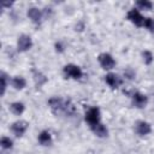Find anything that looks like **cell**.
Segmentation results:
<instances>
[{"label": "cell", "instance_id": "7c38bea8", "mask_svg": "<svg viewBox=\"0 0 154 154\" xmlns=\"http://www.w3.org/2000/svg\"><path fill=\"white\" fill-rule=\"evenodd\" d=\"M31 76H32V81H34V83H35V85L37 88L43 87L48 82V77L41 70H38V69L32 67L31 69Z\"/></svg>", "mask_w": 154, "mask_h": 154}, {"label": "cell", "instance_id": "8992f818", "mask_svg": "<svg viewBox=\"0 0 154 154\" xmlns=\"http://www.w3.org/2000/svg\"><path fill=\"white\" fill-rule=\"evenodd\" d=\"M29 122L24 120V119H18L16 122H13L10 125V131L12 132V135L14 137H22L25 135V132L29 129Z\"/></svg>", "mask_w": 154, "mask_h": 154}, {"label": "cell", "instance_id": "7a4b0ae2", "mask_svg": "<svg viewBox=\"0 0 154 154\" xmlns=\"http://www.w3.org/2000/svg\"><path fill=\"white\" fill-rule=\"evenodd\" d=\"M63 75L66 79H73V81H78L83 77V70L81 66H78L77 64L73 63H69L66 65H64L63 67Z\"/></svg>", "mask_w": 154, "mask_h": 154}, {"label": "cell", "instance_id": "52a82bcc", "mask_svg": "<svg viewBox=\"0 0 154 154\" xmlns=\"http://www.w3.org/2000/svg\"><path fill=\"white\" fill-rule=\"evenodd\" d=\"M34 46L32 38L30 35L28 34H20L17 37V51L19 53H25L28 51H30Z\"/></svg>", "mask_w": 154, "mask_h": 154}, {"label": "cell", "instance_id": "9a60e30c", "mask_svg": "<svg viewBox=\"0 0 154 154\" xmlns=\"http://www.w3.org/2000/svg\"><path fill=\"white\" fill-rule=\"evenodd\" d=\"M10 85L14 89V90H23L26 87V79L25 77L20 76V75H16L13 77H11V83Z\"/></svg>", "mask_w": 154, "mask_h": 154}, {"label": "cell", "instance_id": "277c9868", "mask_svg": "<svg viewBox=\"0 0 154 154\" xmlns=\"http://www.w3.org/2000/svg\"><path fill=\"white\" fill-rule=\"evenodd\" d=\"M96 59H97V63L101 66V69L105 71H108V72H111V70H113L117 65V61L113 58V55L111 53H107V52L100 53Z\"/></svg>", "mask_w": 154, "mask_h": 154}, {"label": "cell", "instance_id": "9c48e42d", "mask_svg": "<svg viewBox=\"0 0 154 154\" xmlns=\"http://www.w3.org/2000/svg\"><path fill=\"white\" fill-rule=\"evenodd\" d=\"M152 124L147 120H136L135 124H134V131L136 132V135L141 136V137H144V136H148L150 132H152Z\"/></svg>", "mask_w": 154, "mask_h": 154}, {"label": "cell", "instance_id": "30bf717a", "mask_svg": "<svg viewBox=\"0 0 154 154\" xmlns=\"http://www.w3.org/2000/svg\"><path fill=\"white\" fill-rule=\"evenodd\" d=\"M130 100H131V105L136 108H144L148 105V96L141 91H134L130 95Z\"/></svg>", "mask_w": 154, "mask_h": 154}, {"label": "cell", "instance_id": "484cf974", "mask_svg": "<svg viewBox=\"0 0 154 154\" xmlns=\"http://www.w3.org/2000/svg\"><path fill=\"white\" fill-rule=\"evenodd\" d=\"M1 154H10V152H8V150H2V149H1Z\"/></svg>", "mask_w": 154, "mask_h": 154}, {"label": "cell", "instance_id": "3957f363", "mask_svg": "<svg viewBox=\"0 0 154 154\" xmlns=\"http://www.w3.org/2000/svg\"><path fill=\"white\" fill-rule=\"evenodd\" d=\"M84 122L90 126L101 123V109L97 106L89 107L84 113Z\"/></svg>", "mask_w": 154, "mask_h": 154}, {"label": "cell", "instance_id": "e0dca14e", "mask_svg": "<svg viewBox=\"0 0 154 154\" xmlns=\"http://www.w3.org/2000/svg\"><path fill=\"white\" fill-rule=\"evenodd\" d=\"M135 7L138 11H150L154 7V4L150 0H137L135 2Z\"/></svg>", "mask_w": 154, "mask_h": 154}, {"label": "cell", "instance_id": "2e32d148", "mask_svg": "<svg viewBox=\"0 0 154 154\" xmlns=\"http://www.w3.org/2000/svg\"><path fill=\"white\" fill-rule=\"evenodd\" d=\"M8 111L13 116H22L25 112V103L22 101H13L8 105Z\"/></svg>", "mask_w": 154, "mask_h": 154}, {"label": "cell", "instance_id": "ac0fdd59", "mask_svg": "<svg viewBox=\"0 0 154 154\" xmlns=\"http://www.w3.org/2000/svg\"><path fill=\"white\" fill-rule=\"evenodd\" d=\"M0 79H1V95L4 96L5 93H6L7 87H8L10 83H11V77H8V75H7L5 71H1V73H0Z\"/></svg>", "mask_w": 154, "mask_h": 154}, {"label": "cell", "instance_id": "ba28073f", "mask_svg": "<svg viewBox=\"0 0 154 154\" xmlns=\"http://www.w3.org/2000/svg\"><path fill=\"white\" fill-rule=\"evenodd\" d=\"M26 16L29 18V20L35 24V25H40L42 22H43V13H42V10L38 8L37 6H30L28 7L26 10Z\"/></svg>", "mask_w": 154, "mask_h": 154}, {"label": "cell", "instance_id": "cb8c5ba5", "mask_svg": "<svg viewBox=\"0 0 154 154\" xmlns=\"http://www.w3.org/2000/svg\"><path fill=\"white\" fill-rule=\"evenodd\" d=\"M54 48H55V52H57V53H63V52L65 51L66 46H65V43H64L63 41H57V42L54 43Z\"/></svg>", "mask_w": 154, "mask_h": 154}, {"label": "cell", "instance_id": "7402d4cb", "mask_svg": "<svg viewBox=\"0 0 154 154\" xmlns=\"http://www.w3.org/2000/svg\"><path fill=\"white\" fill-rule=\"evenodd\" d=\"M123 76H124V78H126V79H134V78L136 77V72H135L131 67H128L126 70H124Z\"/></svg>", "mask_w": 154, "mask_h": 154}, {"label": "cell", "instance_id": "5b68a950", "mask_svg": "<svg viewBox=\"0 0 154 154\" xmlns=\"http://www.w3.org/2000/svg\"><path fill=\"white\" fill-rule=\"evenodd\" d=\"M126 19L134 24L135 26L137 28H143V24H144V19L146 17L142 14L141 11H138L136 7H132L130 8L128 12H126Z\"/></svg>", "mask_w": 154, "mask_h": 154}, {"label": "cell", "instance_id": "ffe728a7", "mask_svg": "<svg viewBox=\"0 0 154 154\" xmlns=\"http://www.w3.org/2000/svg\"><path fill=\"white\" fill-rule=\"evenodd\" d=\"M141 57H142V61L144 63V65H148V66H149V65H152V64L154 63V54H153V52L149 51V49L142 51Z\"/></svg>", "mask_w": 154, "mask_h": 154}, {"label": "cell", "instance_id": "d4e9b609", "mask_svg": "<svg viewBox=\"0 0 154 154\" xmlns=\"http://www.w3.org/2000/svg\"><path fill=\"white\" fill-rule=\"evenodd\" d=\"M1 6L4 10H10L12 6H13V2H10V1H2L1 2Z\"/></svg>", "mask_w": 154, "mask_h": 154}, {"label": "cell", "instance_id": "6da1fadb", "mask_svg": "<svg viewBox=\"0 0 154 154\" xmlns=\"http://www.w3.org/2000/svg\"><path fill=\"white\" fill-rule=\"evenodd\" d=\"M48 106L51 108V111L55 114H66V116H73L76 113V108L75 106L71 103L70 100H65L61 96H52L48 100Z\"/></svg>", "mask_w": 154, "mask_h": 154}, {"label": "cell", "instance_id": "d6986e66", "mask_svg": "<svg viewBox=\"0 0 154 154\" xmlns=\"http://www.w3.org/2000/svg\"><path fill=\"white\" fill-rule=\"evenodd\" d=\"M0 147L2 150H11L13 148V140L10 136H2L0 138Z\"/></svg>", "mask_w": 154, "mask_h": 154}, {"label": "cell", "instance_id": "5bb4252c", "mask_svg": "<svg viewBox=\"0 0 154 154\" xmlns=\"http://www.w3.org/2000/svg\"><path fill=\"white\" fill-rule=\"evenodd\" d=\"M90 130H91V132H93L96 137H99V138H106V137L109 135L108 128H107L106 124H103L102 122L99 123V124H96V125L90 126Z\"/></svg>", "mask_w": 154, "mask_h": 154}, {"label": "cell", "instance_id": "4fadbf2b", "mask_svg": "<svg viewBox=\"0 0 154 154\" xmlns=\"http://www.w3.org/2000/svg\"><path fill=\"white\" fill-rule=\"evenodd\" d=\"M37 142L42 147H51L53 144V136H52L51 131H48V130L40 131V134L37 135Z\"/></svg>", "mask_w": 154, "mask_h": 154}, {"label": "cell", "instance_id": "8fae6325", "mask_svg": "<svg viewBox=\"0 0 154 154\" xmlns=\"http://www.w3.org/2000/svg\"><path fill=\"white\" fill-rule=\"evenodd\" d=\"M103 79H105V83L111 89H118L123 84V77H120L118 73H114V72H107Z\"/></svg>", "mask_w": 154, "mask_h": 154}, {"label": "cell", "instance_id": "44dd1931", "mask_svg": "<svg viewBox=\"0 0 154 154\" xmlns=\"http://www.w3.org/2000/svg\"><path fill=\"white\" fill-rule=\"evenodd\" d=\"M143 29H146L150 34H154V18L153 17H146L144 24H143Z\"/></svg>", "mask_w": 154, "mask_h": 154}, {"label": "cell", "instance_id": "603a6c76", "mask_svg": "<svg viewBox=\"0 0 154 154\" xmlns=\"http://www.w3.org/2000/svg\"><path fill=\"white\" fill-rule=\"evenodd\" d=\"M42 13H43V18L45 19H49L53 14V8L52 7H48V6H45L42 8Z\"/></svg>", "mask_w": 154, "mask_h": 154}]
</instances>
